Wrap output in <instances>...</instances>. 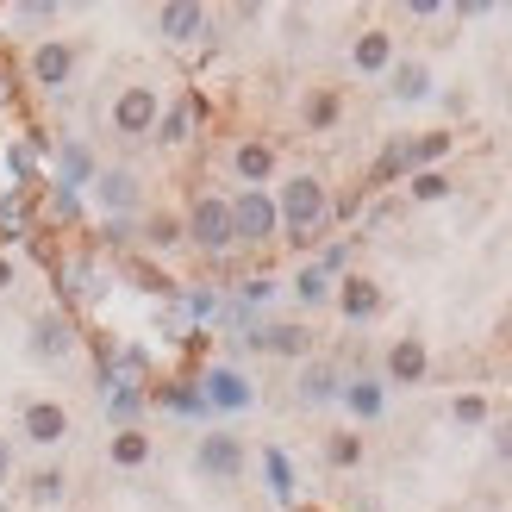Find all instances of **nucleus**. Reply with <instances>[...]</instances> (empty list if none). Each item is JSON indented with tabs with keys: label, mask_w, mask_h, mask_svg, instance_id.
Instances as JSON below:
<instances>
[{
	"label": "nucleus",
	"mask_w": 512,
	"mask_h": 512,
	"mask_svg": "<svg viewBox=\"0 0 512 512\" xmlns=\"http://www.w3.org/2000/svg\"><path fill=\"white\" fill-rule=\"evenodd\" d=\"M75 57H82V50H75L69 38H44V44L32 50V82H38L44 94L69 88V75H75Z\"/></svg>",
	"instance_id": "nucleus-7"
},
{
	"label": "nucleus",
	"mask_w": 512,
	"mask_h": 512,
	"mask_svg": "<svg viewBox=\"0 0 512 512\" xmlns=\"http://www.w3.org/2000/svg\"><path fill=\"white\" fill-rule=\"evenodd\" d=\"M406 169H413V144H406V138H394V144H388V150H381V157H375L369 182H375V188H388V182H400Z\"/></svg>",
	"instance_id": "nucleus-21"
},
{
	"label": "nucleus",
	"mask_w": 512,
	"mask_h": 512,
	"mask_svg": "<svg viewBox=\"0 0 512 512\" xmlns=\"http://www.w3.org/2000/svg\"><path fill=\"white\" fill-rule=\"evenodd\" d=\"M444 194H450V175H438V169L413 175V200H444Z\"/></svg>",
	"instance_id": "nucleus-34"
},
{
	"label": "nucleus",
	"mask_w": 512,
	"mask_h": 512,
	"mask_svg": "<svg viewBox=\"0 0 512 512\" xmlns=\"http://www.w3.org/2000/svg\"><path fill=\"white\" fill-rule=\"evenodd\" d=\"M338 394H344L338 363H306V369H300V400H306V406H325V400H338Z\"/></svg>",
	"instance_id": "nucleus-17"
},
{
	"label": "nucleus",
	"mask_w": 512,
	"mask_h": 512,
	"mask_svg": "<svg viewBox=\"0 0 512 512\" xmlns=\"http://www.w3.org/2000/svg\"><path fill=\"white\" fill-rule=\"evenodd\" d=\"M144 406H150V394H144V388H113L107 413H113V425H119V431H132V425L144 419Z\"/></svg>",
	"instance_id": "nucleus-23"
},
{
	"label": "nucleus",
	"mask_w": 512,
	"mask_h": 512,
	"mask_svg": "<svg viewBox=\"0 0 512 512\" xmlns=\"http://www.w3.org/2000/svg\"><path fill=\"white\" fill-rule=\"evenodd\" d=\"M344 406H350L356 419H381L388 394H381V381H375V375H356V381H344Z\"/></svg>",
	"instance_id": "nucleus-20"
},
{
	"label": "nucleus",
	"mask_w": 512,
	"mask_h": 512,
	"mask_svg": "<svg viewBox=\"0 0 512 512\" xmlns=\"http://www.w3.org/2000/svg\"><path fill=\"white\" fill-rule=\"evenodd\" d=\"M350 63L363 75H388L394 69V32H381V25H369V32H356L350 44Z\"/></svg>",
	"instance_id": "nucleus-13"
},
{
	"label": "nucleus",
	"mask_w": 512,
	"mask_h": 512,
	"mask_svg": "<svg viewBox=\"0 0 512 512\" xmlns=\"http://www.w3.org/2000/svg\"><path fill=\"white\" fill-rule=\"evenodd\" d=\"M182 238L188 232H182V219H175V213H150V225H144V244L150 250H175Z\"/></svg>",
	"instance_id": "nucleus-28"
},
{
	"label": "nucleus",
	"mask_w": 512,
	"mask_h": 512,
	"mask_svg": "<svg viewBox=\"0 0 512 512\" xmlns=\"http://www.w3.org/2000/svg\"><path fill=\"white\" fill-rule=\"evenodd\" d=\"M57 188H63V194L94 188V157H88V144H63V157H57Z\"/></svg>",
	"instance_id": "nucleus-19"
},
{
	"label": "nucleus",
	"mask_w": 512,
	"mask_h": 512,
	"mask_svg": "<svg viewBox=\"0 0 512 512\" xmlns=\"http://www.w3.org/2000/svg\"><path fill=\"white\" fill-rule=\"evenodd\" d=\"M0 512H7V500H0Z\"/></svg>",
	"instance_id": "nucleus-38"
},
{
	"label": "nucleus",
	"mask_w": 512,
	"mask_h": 512,
	"mask_svg": "<svg viewBox=\"0 0 512 512\" xmlns=\"http://www.w3.org/2000/svg\"><path fill=\"white\" fill-rule=\"evenodd\" d=\"M500 456H512V425H500Z\"/></svg>",
	"instance_id": "nucleus-36"
},
{
	"label": "nucleus",
	"mask_w": 512,
	"mask_h": 512,
	"mask_svg": "<svg viewBox=\"0 0 512 512\" xmlns=\"http://www.w3.org/2000/svg\"><path fill=\"white\" fill-rule=\"evenodd\" d=\"M338 125V94L319 88V94H306V132H331Z\"/></svg>",
	"instance_id": "nucleus-29"
},
{
	"label": "nucleus",
	"mask_w": 512,
	"mask_h": 512,
	"mask_svg": "<svg viewBox=\"0 0 512 512\" xmlns=\"http://www.w3.org/2000/svg\"><path fill=\"white\" fill-rule=\"evenodd\" d=\"M431 94V69L425 63H394V100H425Z\"/></svg>",
	"instance_id": "nucleus-25"
},
{
	"label": "nucleus",
	"mask_w": 512,
	"mask_h": 512,
	"mask_svg": "<svg viewBox=\"0 0 512 512\" xmlns=\"http://www.w3.org/2000/svg\"><path fill=\"white\" fill-rule=\"evenodd\" d=\"M157 25H163V38L188 44V38H200V25H207V7H194V0H175V7L157 13Z\"/></svg>",
	"instance_id": "nucleus-18"
},
{
	"label": "nucleus",
	"mask_w": 512,
	"mask_h": 512,
	"mask_svg": "<svg viewBox=\"0 0 512 512\" xmlns=\"http://www.w3.org/2000/svg\"><path fill=\"white\" fill-rule=\"evenodd\" d=\"M338 306H344V319H356V325H363V319H375V313H381V288H375L369 275H344Z\"/></svg>",
	"instance_id": "nucleus-15"
},
{
	"label": "nucleus",
	"mask_w": 512,
	"mask_h": 512,
	"mask_svg": "<svg viewBox=\"0 0 512 512\" xmlns=\"http://www.w3.org/2000/svg\"><path fill=\"white\" fill-rule=\"evenodd\" d=\"M194 469L207 481H238L244 475V438L238 431H207V438L194 444Z\"/></svg>",
	"instance_id": "nucleus-5"
},
{
	"label": "nucleus",
	"mask_w": 512,
	"mask_h": 512,
	"mask_svg": "<svg viewBox=\"0 0 512 512\" xmlns=\"http://www.w3.org/2000/svg\"><path fill=\"white\" fill-rule=\"evenodd\" d=\"M194 125H200V100L182 94L175 107H163V119H157V132H150V138H163V144H188V138H194Z\"/></svg>",
	"instance_id": "nucleus-16"
},
{
	"label": "nucleus",
	"mask_w": 512,
	"mask_h": 512,
	"mask_svg": "<svg viewBox=\"0 0 512 512\" xmlns=\"http://www.w3.org/2000/svg\"><path fill=\"white\" fill-rule=\"evenodd\" d=\"M425 375H431V350H425V338H394V344H388V381L419 388Z\"/></svg>",
	"instance_id": "nucleus-11"
},
{
	"label": "nucleus",
	"mask_w": 512,
	"mask_h": 512,
	"mask_svg": "<svg viewBox=\"0 0 512 512\" xmlns=\"http://www.w3.org/2000/svg\"><path fill=\"white\" fill-rule=\"evenodd\" d=\"M94 200H100V213H113V225H125L138 213V200H144V182L132 169H100L94 175Z\"/></svg>",
	"instance_id": "nucleus-6"
},
{
	"label": "nucleus",
	"mask_w": 512,
	"mask_h": 512,
	"mask_svg": "<svg viewBox=\"0 0 512 512\" xmlns=\"http://www.w3.org/2000/svg\"><path fill=\"white\" fill-rule=\"evenodd\" d=\"M13 288V256H0V294Z\"/></svg>",
	"instance_id": "nucleus-35"
},
{
	"label": "nucleus",
	"mask_w": 512,
	"mask_h": 512,
	"mask_svg": "<svg viewBox=\"0 0 512 512\" xmlns=\"http://www.w3.org/2000/svg\"><path fill=\"white\" fill-rule=\"evenodd\" d=\"M232 175L244 188H263L269 175H275V144H263V138H244L238 150H232Z\"/></svg>",
	"instance_id": "nucleus-14"
},
{
	"label": "nucleus",
	"mask_w": 512,
	"mask_h": 512,
	"mask_svg": "<svg viewBox=\"0 0 512 512\" xmlns=\"http://www.w3.org/2000/svg\"><path fill=\"white\" fill-rule=\"evenodd\" d=\"M244 344L269 350V356H313V331H306V325H250Z\"/></svg>",
	"instance_id": "nucleus-9"
},
{
	"label": "nucleus",
	"mask_w": 512,
	"mask_h": 512,
	"mask_svg": "<svg viewBox=\"0 0 512 512\" xmlns=\"http://www.w3.org/2000/svg\"><path fill=\"white\" fill-rule=\"evenodd\" d=\"M69 350H75V325H69L63 313H44V319L32 325V356H38V363H63Z\"/></svg>",
	"instance_id": "nucleus-12"
},
{
	"label": "nucleus",
	"mask_w": 512,
	"mask_h": 512,
	"mask_svg": "<svg viewBox=\"0 0 512 512\" xmlns=\"http://www.w3.org/2000/svg\"><path fill=\"white\" fill-rule=\"evenodd\" d=\"M63 481H69L63 469H38V475H25V494H32L38 506H57L63 500Z\"/></svg>",
	"instance_id": "nucleus-31"
},
{
	"label": "nucleus",
	"mask_w": 512,
	"mask_h": 512,
	"mask_svg": "<svg viewBox=\"0 0 512 512\" xmlns=\"http://www.w3.org/2000/svg\"><path fill=\"white\" fill-rule=\"evenodd\" d=\"M182 232H188V244H200L207 256H225L238 244V232H232V200L225 194H200L194 207H188V219H182Z\"/></svg>",
	"instance_id": "nucleus-2"
},
{
	"label": "nucleus",
	"mask_w": 512,
	"mask_h": 512,
	"mask_svg": "<svg viewBox=\"0 0 512 512\" xmlns=\"http://www.w3.org/2000/svg\"><path fill=\"white\" fill-rule=\"evenodd\" d=\"M19 425H25V438L32 444H63L69 438V413L57 400H25L19 406Z\"/></svg>",
	"instance_id": "nucleus-10"
},
{
	"label": "nucleus",
	"mask_w": 512,
	"mask_h": 512,
	"mask_svg": "<svg viewBox=\"0 0 512 512\" xmlns=\"http://www.w3.org/2000/svg\"><path fill=\"white\" fill-rule=\"evenodd\" d=\"M7 463H13V456H7V444H0V475H7Z\"/></svg>",
	"instance_id": "nucleus-37"
},
{
	"label": "nucleus",
	"mask_w": 512,
	"mask_h": 512,
	"mask_svg": "<svg viewBox=\"0 0 512 512\" xmlns=\"http://www.w3.org/2000/svg\"><path fill=\"white\" fill-rule=\"evenodd\" d=\"M294 294H300L306 306H325V300H331V275H325L319 263H306V269L294 275Z\"/></svg>",
	"instance_id": "nucleus-30"
},
{
	"label": "nucleus",
	"mask_w": 512,
	"mask_h": 512,
	"mask_svg": "<svg viewBox=\"0 0 512 512\" xmlns=\"http://www.w3.org/2000/svg\"><path fill=\"white\" fill-rule=\"evenodd\" d=\"M200 394H207V413H244V406L256 400V388L238 369H207L200 375Z\"/></svg>",
	"instance_id": "nucleus-8"
},
{
	"label": "nucleus",
	"mask_w": 512,
	"mask_h": 512,
	"mask_svg": "<svg viewBox=\"0 0 512 512\" xmlns=\"http://www.w3.org/2000/svg\"><path fill=\"white\" fill-rule=\"evenodd\" d=\"M107 456H113L119 469H144V463H150V438H144L138 425H132V431H113V444H107Z\"/></svg>",
	"instance_id": "nucleus-22"
},
{
	"label": "nucleus",
	"mask_w": 512,
	"mask_h": 512,
	"mask_svg": "<svg viewBox=\"0 0 512 512\" xmlns=\"http://www.w3.org/2000/svg\"><path fill=\"white\" fill-rule=\"evenodd\" d=\"M157 406H169V413H207V394H200V388H188V381H163V388H157Z\"/></svg>",
	"instance_id": "nucleus-24"
},
{
	"label": "nucleus",
	"mask_w": 512,
	"mask_h": 512,
	"mask_svg": "<svg viewBox=\"0 0 512 512\" xmlns=\"http://www.w3.org/2000/svg\"><path fill=\"white\" fill-rule=\"evenodd\" d=\"M275 213H281V225H288L294 244H313L319 225L331 219V194H325L319 175H288L281 194H275Z\"/></svg>",
	"instance_id": "nucleus-1"
},
{
	"label": "nucleus",
	"mask_w": 512,
	"mask_h": 512,
	"mask_svg": "<svg viewBox=\"0 0 512 512\" xmlns=\"http://www.w3.org/2000/svg\"><path fill=\"white\" fill-rule=\"evenodd\" d=\"M450 419L475 431V425H488V419H494V406L481 400V394H456V400H450Z\"/></svg>",
	"instance_id": "nucleus-32"
},
{
	"label": "nucleus",
	"mask_w": 512,
	"mask_h": 512,
	"mask_svg": "<svg viewBox=\"0 0 512 512\" xmlns=\"http://www.w3.org/2000/svg\"><path fill=\"white\" fill-rule=\"evenodd\" d=\"M157 119H163V100H157L150 82H132L113 100V132L119 138H150V132H157Z\"/></svg>",
	"instance_id": "nucleus-3"
},
{
	"label": "nucleus",
	"mask_w": 512,
	"mask_h": 512,
	"mask_svg": "<svg viewBox=\"0 0 512 512\" xmlns=\"http://www.w3.org/2000/svg\"><path fill=\"white\" fill-rule=\"evenodd\" d=\"M406 144H413V175H419L425 163H438L444 150H450V132H419V138H406Z\"/></svg>",
	"instance_id": "nucleus-33"
},
{
	"label": "nucleus",
	"mask_w": 512,
	"mask_h": 512,
	"mask_svg": "<svg viewBox=\"0 0 512 512\" xmlns=\"http://www.w3.org/2000/svg\"><path fill=\"white\" fill-rule=\"evenodd\" d=\"M275 225H281L275 194H263V188L232 194V232H238V244H269V238H275Z\"/></svg>",
	"instance_id": "nucleus-4"
},
{
	"label": "nucleus",
	"mask_w": 512,
	"mask_h": 512,
	"mask_svg": "<svg viewBox=\"0 0 512 512\" xmlns=\"http://www.w3.org/2000/svg\"><path fill=\"white\" fill-rule=\"evenodd\" d=\"M325 463L331 469H356V463H363V438H356V431H331V438H325Z\"/></svg>",
	"instance_id": "nucleus-27"
},
{
	"label": "nucleus",
	"mask_w": 512,
	"mask_h": 512,
	"mask_svg": "<svg viewBox=\"0 0 512 512\" xmlns=\"http://www.w3.org/2000/svg\"><path fill=\"white\" fill-rule=\"evenodd\" d=\"M263 475H269V494H275V500H294V463H288L275 444L263 450Z\"/></svg>",
	"instance_id": "nucleus-26"
}]
</instances>
